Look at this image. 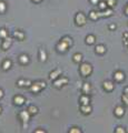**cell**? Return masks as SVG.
<instances>
[{"label": "cell", "instance_id": "1", "mask_svg": "<svg viewBox=\"0 0 128 133\" xmlns=\"http://www.w3.org/2000/svg\"><path fill=\"white\" fill-rule=\"evenodd\" d=\"M91 72H93V68H91L90 64H88V63H83V64L80 66V73L84 76H88Z\"/></svg>", "mask_w": 128, "mask_h": 133}, {"label": "cell", "instance_id": "2", "mask_svg": "<svg viewBox=\"0 0 128 133\" xmlns=\"http://www.w3.org/2000/svg\"><path fill=\"white\" fill-rule=\"evenodd\" d=\"M45 86H46V83H45V82H37V83L32 84L31 91L35 92V93H37V92H39L42 88H45Z\"/></svg>", "mask_w": 128, "mask_h": 133}, {"label": "cell", "instance_id": "3", "mask_svg": "<svg viewBox=\"0 0 128 133\" xmlns=\"http://www.w3.org/2000/svg\"><path fill=\"white\" fill-rule=\"evenodd\" d=\"M76 22H77V24H79V26L85 24H86V17H85V14H81V12H79V14L76 16Z\"/></svg>", "mask_w": 128, "mask_h": 133}, {"label": "cell", "instance_id": "4", "mask_svg": "<svg viewBox=\"0 0 128 133\" xmlns=\"http://www.w3.org/2000/svg\"><path fill=\"white\" fill-rule=\"evenodd\" d=\"M114 78L117 82H121V81L125 79V74H124V72H121V71H116L114 74Z\"/></svg>", "mask_w": 128, "mask_h": 133}, {"label": "cell", "instance_id": "5", "mask_svg": "<svg viewBox=\"0 0 128 133\" xmlns=\"http://www.w3.org/2000/svg\"><path fill=\"white\" fill-rule=\"evenodd\" d=\"M20 118H21V120L24 122H28L29 121V118H30V112L28 111H22L21 113H20Z\"/></svg>", "mask_w": 128, "mask_h": 133}, {"label": "cell", "instance_id": "6", "mask_svg": "<svg viewBox=\"0 0 128 133\" xmlns=\"http://www.w3.org/2000/svg\"><path fill=\"white\" fill-rule=\"evenodd\" d=\"M114 88H115L114 83L110 82V81H105V82H104V89L106 91H112V90H114Z\"/></svg>", "mask_w": 128, "mask_h": 133}, {"label": "cell", "instance_id": "7", "mask_svg": "<svg viewBox=\"0 0 128 133\" xmlns=\"http://www.w3.org/2000/svg\"><path fill=\"white\" fill-rule=\"evenodd\" d=\"M68 47H69L68 43L66 42V41H63V40H61V42L59 43V44H58V50H59V51H62V52H63V51L67 50Z\"/></svg>", "mask_w": 128, "mask_h": 133}, {"label": "cell", "instance_id": "8", "mask_svg": "<svg viewBox=\"0 0 128 133\" xmlns=\"http://www.w3.org/2000/svg\"><path fill=\"white\" fill-rule=\"evenodd\" d=\"M80 110H81V112H83V113L88 114V113H90V112H91V106H89V104H83V106H81V108H80Z\"/></svg>", "mask_w": 128, "mask_h": 133}, {"label": "cell", "instance_id": "9", "mask_svg": "<svg viewBox=\"0 0 128 133\" xmlns=\"http://www.w3.org/2000/svg\"><path fill=\"white\" fill-rule=\"evenodd\" d=\"M67 82H68V79H67V78H61V79H59V80L55 81V86L59 88V86H63V84H66Z\"/></svg>", "mask_w": 128, "mask_h": 133}, {"label": "cell", "instance_id": "10", "mask_svg": "<svg viewBox=\"0 0 128 133\" xmlns=\"http://www.w3.org/2000/svg\"><path fill=\"white\" fill-rule=\"evenodd\" d=\"M124 113H125V110L122 106H117L116 109H115V114H116L117 116H124Z\"/></svg>", "mask_w": 128, "mask_h": 133}, {"label": "cell", "instance_id": "11", "mask_svg": "<svg viewBox=\"0 0 128 133\" xmlns=\"http://www.w3.org/2000/svg\"><path fill=\"white\" fill-rule=\"evenodd\" d=\"M10 46H11V39H10V38H6V40L4 41V43H2V49L7 50Z\"/></svg>", "mask_w": 128, "mask_h": 133}, {"label": "cell", "instance_id": "12", "mask_svg": "<svg viewBox=\"0 0 128 133\" xmlns=\"http://www.w3.org/2000/svg\"><path fill=\"white\" fill-rule=\"evenodd\" d=\"M96 52L99 53V54H104V53L106 52V48H105L102 44L97 46V47H96Z\"/></svg>", "mask_w": 128, "mask_h": 133}, {"label": "cell", "instance_id": "13", "mask_svg": "<svg viewBox=\"0 0 128 133\" xmlns=\"http://www.w3.org/2000/svg\"><path fill=\"white\" fill-rule=\"evenodd\" d=\"M80 102H81V104H89L90 99H89V96H87V94H84V96L80 98Z\"/></svg>", "mask_w": 128, "mask_h": 133}, {"label": "cell", "instance_id": "14", "mask_svg": "<svg viewBox=\"0 0 128 133\" xmlns=\"http://www.w3.org/2000/svg\"><path fill=\"white\" fill-rule=\"evenodd\" d=\"M24 102H25V99L22 98V96H15V103L18 104V106H21V104H24Z\"/></svg>", "mask_w": 128, "mask_h": 133}, {"label": "cell", "instance_id": "15", "mask_svg": "<svg viewBox=\"0 0 128 133\" xmlns=\"http://www.w3.org/2000/svg\"><path fill=\"white\" fill-rule=\"evenodd\" d=\"M112 14V10L111 9H107L105 12H99V16L100 17H109Z\"/></svg>", "mask_w": 128, "mask_h": 133}, {"label": "cell", "instance_id": "16", "mask_svg": "<svg viewBox=\"0 0 128 133\" xmlns=\"http://www.w3.org/2000/svg\"><path fill=\"white\" fill-rule=\"evenodd\" d=\"M19 60H20V62H21L22 64H26V63H28V62H29V58H28V56H26V54L20 56Z\"/></svg>", "mask_w": 128, "mask_h": 133}, {"label": "cell", "instance_id": "17", "mask_svg": "<svg viewBox=\"0 0 128 133\" xmlns=\"http://www.w3.org/2000/svg\"><path fill=\"white\" fill-rule=\"evenodd\" d=\"M83 92L85 94L89 93V92H90V84H89V83H84V86H83Z\"/></svg>", "mask_w": 128, "mask_h": 133}, {"label": "cell", "instance_id": "18", "mask_svg": "<svg viewBox=\"0 0 128 133\" xmlns=\"http://www.w3.org/2000/svg\"><path fill=\"white\" fill-rule=\"evenodd\" d=\"M89 17H90V19H93V20H97L100 16H99V12L90 11V14H89Z\"/></svg>", "mask_w": 128, "mask_h": 133}, {"label": "cell", "instance_id": "19", "mask_svg": "<svg viewBox=\"0 0 128 133\" xmlns=\"http://www.w3.org/2000/svg\"><path fill=\"white\" fill-rule=\"evenodd\" d=\"M60 74V70H56V71H53V72H51L50 73V79L51 80H55L56 78H57L58 76Z\"/></svg>", "mask_w": 128, "mask_h": 133}, {"label": "cell", "instance_id": "20", "mask_svg": "<svg viewBox=\"0 0 128 133\" xmlns=\"http://www.w3.org/2000/svg\"><path fill=\"white\" fill-rule=\"evenodd\" d=\"M10 66H11V61H10V60H6L4 62V64H2V68H4V70H8Z\"/></svg>", "mask_w": 128, "mask_h": 133}, {"label": "cell", "instance_id": "21", "mask_svg": "<svg viewBox=\"0 0 128 133\" xmlns=\"http://www.w3.org/2000/svg\"><path fill=\"white\" fill-rule=\"evenodd\" d=\"M95 40H96V39H95V37H94V36H88V37H87L86 38V42L87 43H88V44H93V43L95 42Z\"/></svg>", "mask_w": 128, "mask_h": 133}, {"label": "cell", "instance_id": "22", "mask_svg": "<svg viewBox=\"0 0 128 133\" xmlns=\"http://www.w3.org/2000/svg\"><path fill=\"white\" fill-rule=\"evenodd\" d=\"M81 60H83V56H81L80 53H76V54H74V61H75V62H80Z\"/></svg>", "mask_w": 128, "mask_h": 133}, {"label": "cell", "instance_id": "23", "mask_svg": "<svg viewBox=\"0 0 128 133\" xmlns=\"http://www.w3.org/2000/svg\"><path fill=\"white\" fill-rule=\"evenodd\" d=\"M39 53H40V60H41V61H46V59H47V56H46L45 50H43V49H40Z\"/></svg>", "mask_w": 128, "mask_h": 133}, {"label": "cell", "instance_id": "24", "mask_svg": "<svg viewBox=\"0 0 128 133\" xmlns=\"http://www.w3.org/2000/svg\"><path fill=\"white\" fill-rule=\"evenodd\" d=\"M98 7H99V9L100 10H106V8L108 6H107V2H105V1H100L98 4Z\"/></svg>", "mask_w": 128, "mask_h": 133}, {"label": "cell", "instance_id": "25", "mask_svg": "<svg viewBox=\"0 0 128 133\" xmlns=\"http://www.w3.org/2000/svg\"><path fill=\"white\" fill-rule=\"evenodd\" d=\"M8 36V31L6 29H0V38H5L6 39Z\"/></svg>", "mask_w": 128, "mask_h": 133}, {"label": "cell", "instance_id": "26", "mask_svg": "<svg viewBox=\"0 0 128 133\" xmlns=\"http://www.w3.org/2000/svg\"><path fill=\"white\" fill-rule=\"evenodd\" d=\"M14 36H15L16 38H18V39H20V40L24 39V33L20 32V31H16V32L14 33Z\"/></svg>", "mask_w": 128, "mask_h": 133}, {"label": "cell", "instance_id": "27", "mask_svg": "<svg viewBox=\"0 0 128 133\" xmlns=\"http://www.w3.org/2000/svg\"><path fill=\"white\" fill-rule=\"evenodd\" d=\"M28 111H29L31 114H36V113H37V111H38V110H37V108H36V106H29V109H28Z\"/></svg>", "mask_w": 128, "mask_h": 133}, {"label": "cell", "instance_id": "28", "mask_svg": "<svg viewBox=\"0 0 128 133\" xmlns=\"http://www.w3.org/2000/svg\"><path fill=\"white\" fill-rule=\"evenodd\" d=\"M107 6L108 7H114V6H116V0H107Z\"/></svg>", "mask_w": 128, "mask_h": 133}, {"label": "cell", "instance_id": "29", "mask_svg": "<svg viewBox=\"0 0 128 133\" xmlns=\"http://www.w3.org/2000/svg\"><path fill=\"white\" fill-rule=\"evenodd\" d=\"M6 10V4L4 1H0V12H5Z\"/></svg>", "mask_w": 128, "mask_h": 133}, {"label": "cell", "instance_id": "30", "mask_svg": "<svg viewBox=\"0 0 128 133\" xmlns=\"http://www.w3.org/2000/svg\"><path fill=\"white\" fill-rule=\"evenodd\" d=\"M115 132H117V133H125V132H126V130H125L124 128H121V126H118L116 130H115Z\"/></svg>", "mask_w": 128, "mask_h": 133}, {"label": "cell", "instance_id": "31", "mask_svg": "<svg viewBox=\"0 0 128 133\" xmlns=\"http://www.w3.org/2000/svg\"><path fill=\"white\" fill-rule=\"evenodd\" d=\"M121 99H122V101H124V103L128 106V96L127 94H124V96H121Z\"/></svg>", "mask_w": 128, "mask_h": 133}, {"label": "cell", "instance_id": "32", "mask_svg": "<svg viewBox=\"0 0 128 133\" xmlns=\"http://www.w3.org/2000/svg\"><path fill=\"white\" fill-rule=\"evenodd\" d=\"M18 86H27V81H25V80H19V81H18Z\"/></svg>", "mask_w": 128, "mask_h": 133}, {"label": "cell", "instance_id": "33", "mask_svg": "<svg viewBox=\"0 0 128 133\" xmlns=\"http://www.w3.org/2000/svg\"><path fill=\"white\" fill-rule=\"evenodd\" d=\"M69 132H71V133H80L81 131L78 129V128H73V129H70V131Z\"/></svg>", "mask_w": 128, "mask_h": 133}, {"label": "cell", "instance_id": "34", "mask_svg": "<svg viewBox=\"0 0 128 133\" xmlns=\"http://www.w3.org/2000/svg\"><path fill=\"white\" fill-rule=\"evenodd\" d=\"M124 11H125V14H126L127 16H128V4H126V6H125V8H124Z\"/></svg>", "mask_w": 128, "mask_h": 133}, {"label": "cell", "instance_id": "35", "mask_svg": "<svg viewBox=\"0 0 128 133\" xmlns=\"http://www.w3.org/2000/svg\"><path fill=\"white\" fill-rule=\"evenodd\" d=\"M91 4H99V0H91Z\"/></svg>", "mask_w": 128, "mask_h": 133}, {"label": "cell", "instance_id": "36", "mask_svg": "<svg viewBox=\"0 0 128 133\" xmlns=\"http://www.w3.org/2000/svg\"><path fill=\"white\" fill-rule=\"evenodd\" d=\"M124 93H125V94H127V96H128V86H126V88L124 89Z\"/></svg>", "mask_w": 128, "mask_h": 133}, {"label": "cell", "instance_id": "37", "mask_svg": "<svg viewBox=\"0 0 128 133\" xmlns=\"http://www.w3.org/2000/svg\"><path fill=\"white\" fill-rule=\"evenodd\" d=\"M109 28H110V29H111V30H114V29H116V24H110V27H109Z\"/></svg>", "mask_w": 128, "mask_h": 133}, {"label": "cell", "instance_id": "38", "mask_svg": "<svg viewBox=\"0 0 128 133\" xmlns=\"http://www.w3.org/2000/svg\"><path fill=\"white\" fill-rule=\"evenodd\" d=\"M4 96V92H2V90H0V98H2Z\"/></svg>", "mask_w": 128, "mask_h": 133}, {"label": "cell", "instance_id": "39", "mask_svg": "<svg viewBox=\"0 0 128 133\" xmlns=\"http://www.w3.org/2000/svg\"><path fill=\"white\" fill-rule=\"evenodd\" d=\"M32 1H35V2H39V1H41V0H32Z\"/></svg>", "mask_w": 128, "mask_h": 133}, {"label": "cell", "instance_id": "40", "mask_svg": "<svg viewBox=\"0 0 128 133\" xmlns=\"http://www.w3.org/2000/svg\"><path fill=\"white\" fill-rule=\"evenodd\" d=\"M0 112H1V108H0Z\"/></svg>", "mask_w": 128, "mask_h": 133}]
</instances>
